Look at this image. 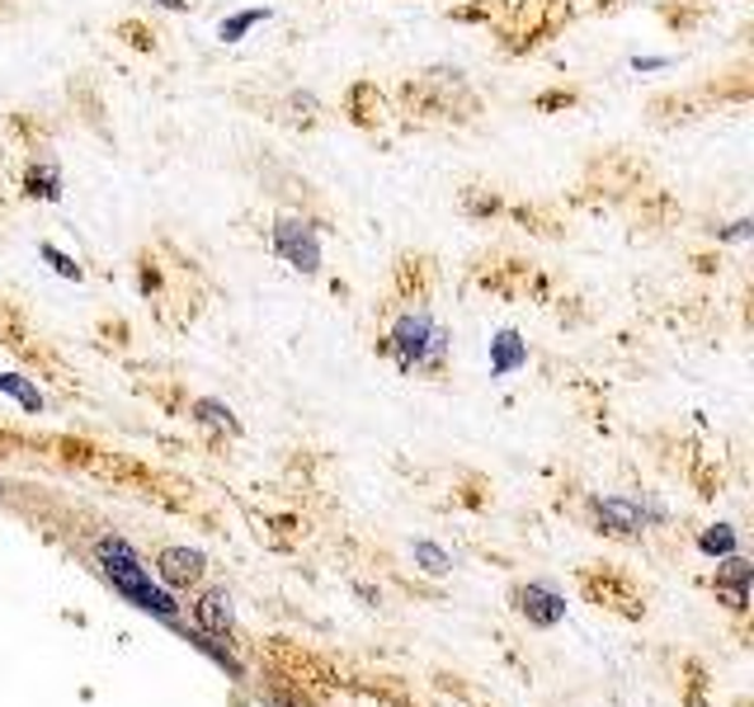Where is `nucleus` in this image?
Masks as SVG:
<instances>
[{"label": "nucleus", "mask_w": 754, "mask_h": 707, "mask_svg": "<svg viewBox=\"0 0 754 707\" xmlns=\"http://www.w3.org/2000/svg\"><path fill=\"white\" fill-rule=\"evenodd\" d=\"M410 557H416V561H420V571H424V575H434V580L453 571V557H448V551L438 547V543H430V537H420V543L410 547Z\"/></svg>", "instance_id": "nucleus-17"}, {"label": "nucleus", "mask_w": 754, "mask_h": 707, "mask_svg": "<svg viewBox=\"0 0 754 707\" xmlns=\"http://www.w3.org/2000/svg\"><path fill=\"white\" fill-rule=\"evenodd\" d=\"M594 5H600V10H614V5H622V0H594Z\"/></svg>", "instance_id": "nucleus-29"}, {"label": "nucleus", "mask_w": 754, "mask_h": 707, "mask_svg": "<svg viewBox=\"0 0 754 707\" xmlns=\"http://www.w3.org/2000/svg\"><path fill=\"white\" fill-rule=\"evenodd\" d=\"M38 255H42V260H48V264H52V269H57V274H62V278H76V283L85 278V269H81L76 260H71L66 250H57L52 240H42V246H38Z\"/></svg>", "instance_id": "nucleus-24"}, {"label": "nucleus", "mask_w": 754, "mask_h": 707, "mask_svg": "<svg viewBox=\"0 0 754 707\" xmlns=\"http://www.w3.org/2000/svg\"><path fill=\"white\" fill-rule=\"evenodd\" d=\"M203 566H208V557L203 551H194V547H161L156 551V575H161L165 585H175V590L198 585V580H203Z\"/></svg>", "instance_id": "nucleus-5"}, {"label": "nucleus", "mask_w": 754, "mask_h": 707, "mask_svg": "<svg viewBox=\"0 0 754 707\" xmlns=\"http://www.w3.org/2000/svg\"><path fill=\"white\" fill-rule=\"evenodd\" d=\"M345 113H349L354 127H378L387 119V99H382L378 80H354L345 90Z\"/></svg>", "instance_id": "nucleus-8"}, {"label": "nucleus", "mask_w": 754, "mask_h": 707, "mask_svg": "<svg viewBox=\"0 0 754 707\" xmlns=\"http://www.w3.org/2000/svg\"><path fill=\"white\" fill-rule=\"evenodd\" d=\"M430 283H434L430 255H401V260H396V293H401L406 302H424V297H430Z\"/></svg>", "instance_id": "nucleus-9"}, {"label": "nucleus", "mask_w": 754, "mask_h": 707, "mask_svg": "<svg viewBox=\"0 0 754 707\" xmlns=\"http://www.w3.org/2000/svg\"><path fill=\"white\" fill-rule=\"evenodd\" d=\"M509 0H477V5H458L453 10V20H462V24H491V20H500Z\"/></svg>", "instance_id": "nucleus-22"}, {"label": "nucleus", "mask_w": 754, "mask_h": 707, "mask_svg": "<svg viewBox=\"0 0 754 707\" xmlns=\"http://www.w3.org/2000/svg\"><path fill=\"white\" fill-rule=\"evenodd\" d=\"M515 604H519V613L537 622V628H557V622L566 618V599L552 585H519L515 590Z\"/></svg>", "instance_id": "nucleus-7"}, {"label": "nucleus", "mask_w": 754, "mask_h": 707, "mask_svg": "<svg viewBox=\"0 0 754 707\" xmlns=\"http://www.w3.org/2000/svg\"><path fill=\"white\" fill-rule=\"evenodd\" d=\"M571 14H576L571 0H509L505 14L495 20L500 24V48L509 57L543 48V42H552L566 24H571Z\"/></svg>", "instance_id": "nucleus-3"}, {"label": "nucleus", "mask_w": 754, "mask_h": 707, "mask_svg": "<svg viewBox=\"0 0 754 707\" xmlns=\"http://www.w3.org/2000/svg\"><path fill=\"white\" fill-rule=\"evenodd\" d=\"M0 396H14V401L28 410V415H42V410H48L42 392H38L28 377H20V373H0Z\"/></svg>", "instance_id": "nucleus-16"}, {"label": "nucleus", "mask_w": 754, "mask_h": 707, "mask_svg": "<svg viewBox=\"0 0 754 707\" xmlns=\"http://www.w3.org/2000/svg\"><path fill=\"white\" fill-rule=\"evenodd\" d=\"M523 363H529V349H523V339L515 331H500V335L491 339V373L495 377H509Z\"/></svg>", "instance_id": "nucleus-13"}, {"label": "nucleus", "mask_w": 754, "mask_h": 707, "mask_svg": "<svg viewBox=\"0 0 754 707\" xmlns=\"http://www.w3.org/2000/svg\"><path fill=\"white\" fill-rule=\"evenodd\" d=\"M750 575H754V566L745 557H736V551L717 566V590L727 594V604L736 608V613H745V585H750Z\"/></svg>", "instance_id": "nucleus-12"}, {"label": "nucleus", "mask_w": 754, "mask_h": 707, "mask_svg": "<svg viewBox=\"0 0 754 707\" xmlns=\"http://www.w3.org/2000/svg\"><path fill=\"white\" fill-rule=\"evenodd\" d=\"M590 509H594V519H600V529H604V533L632 537V533H642V529H646L642 505L628 500V495H604V500H590Z\"/></svg>", "instance_id": "nucleus-6"}, {"label": "nucleus", "mask_w": 754, "mask_h": 707, "mask_svg": "<svg viewBox=\"0 0 754 707\" xmlns=\"http://www.w3.org/2000/svg\"><path fill=\"white\" fill-rule=\"evenodd\" d=\"M264 20H269V10H240V14H232V20L218 24V42H240L255 24H264Z\"/></svg>", "instance_id": "nucleus-18"}, {"label": "nucleus", "mask_w": 754, "mask_h": 707, "mask_svg": "<svg viewBox=\"0 0 754 707\" xmlns=\"http://www.w3.org/2000/svg\"><path fill=\"white\" fill-rule=\"evenodd\" d=\"M288 123L293 127H317L321 123V104H317V95H288Z\"/></svg>", "instance_id": "nucleus-20"}, {"label": "nucleus", "mask_w": 754, "mask_h": 707, "mask_svg": "<svg viewBox=\"0 0 754 707\" xmlns=\"http://www.w3.org/2000/svg\"><path fill=\"white\" fill-rule=\"evenodd\" d=\"M670 57H632V71H665Z\"/></svg>", "instance_id": "nucleus-27"}, {"label": "nucleus", "mask_w": 754, "mask_h": 707, "mask_svg": "<svg viewBox=\"0 0 754 707\" xmlns=\"http://www.w3.org/2000/svg\"><path fill=\"white\" fill-rule=\"evenodd\" d=\"M321 226H311L307 218H293V212H283L274 222V255L283 264H293L297 274H317L321 269Z\"/></svg>", "instance_id": "nucleus-4"}, {"label": "nucleus", "mask_w": 754, "mask_h": 707, "mask_svg": "<svg viewBox=\"0 0 754 707\" xmlns=\"http://www.w3.org/2000/svg\"><path fill=\"white\" fill-rule=\"evenodd\" d=\"M95 561H99V575H104L127 604L147 608V613H156L161 622H170V628H180V604L170 599V594L151 580V571L141 566V557L133 551V543H127V537L104 533V537L95 543Z\"/></svg>", "instance_id": "nucleus-1"}, {"label": "nucleus", "mask_w": 754, "mask_h": 707, "mask_svg": "<svg viewBox=\"0 0 754 707\" xmlns=\"http://www.w3.org/2000/svg\"><path fill=\"white\" fill-rule=\"evenodd\" d=\"M194 618H198V632H208V636L232 632V599H226V590H208L194 604Z\"/></svg>", "instance_id": "nucleus-11"}, {"label": "nucleus", "mask_w": 754, "mask_h": 707, "mask_svg": "<svg viewBox=\"0 0 754 707\" xmlns=\"http://www.w3.org/2000/svg\"><path fill=\"white\" fill-rule=\"evenodd\" d=\"M576 99H580L576 90H566V85H557V90H543V95H537V99H533V109H537V113H561V109H571Z\"/></svg>", "instance_id": "nucleus-25"}, {"label": "nucleus", "mask_w": 754, "mask_h": 707, "mask_svg": "<svg viewBox=\"0 0 754 707\" xmlns=\"http://www.w3.org/2000/svg\"><path fill=\"white\" fill-rule=\"evenodd\" d=\"M113 38H123L127 48H137V52H156V28H147L141 20H119L113 24Z\"/></svg>", "instance_id": "nucleus-19"}, {"label": "nucleus", "mask_w": 754, "mask_h": 707, "mask_svg": "<svg viewBox=\"0 0 754 707\" xmlns=\"http://www.w3.org/2000/svg\"><path fill=\"white\" fill-rule=\"evenodd\" d=\"M754 236V222L741 218V222H731V226H717V240H750Z\"/></svg>", "instance_id": "nucleus-26"}, {"label": "nucleus", "mask_w": 754, "mask_h": 707, "mask_svg": "<svg viewBox=\"0 0 754 707\" xmlns=\"http://www.w3.org/2000/svg\"><path fill=\"white\" fill-rule=\"evenodd\" d=\"M198 424H208V430H222V434H240V420L232 415V406L212 401V396H198V401L189 406Z\"/></svg>", "instance_id": "nucleus-15"}, {"label": "nucleus", "mask_w": 754, "mask_h": 707, "mask_svg": "<svg viewBox=\"0 0 754 707\" xmlns=\"http://www.w3.org/2000/svg\"><path fill=\"white\" fill-rule=\"evenodd\" d=\"M156 5H161V10H175V14H184V10H189V0H156Z\"/></svg>", "instance_id": "nucleus-28"}, {"label": "nucleus", "mask_w": 754, "mask_h": 707, "mask_svg": "<svg viewBox=\"0 0 754 707\" xmlns=\"http://www.w3.org/2000/svg\"><path fill=\"white\" fill-rule=\"evenodd\" d=\"M458 208L467 212V218H477V222H491V218H500V212H505V198L495 189H486V184H472V189H462Z\"/></svg>", "instance_id": "nucleus-14"}, {"label": "nucleus", "mask_w": 754, "mask_h": 707, "mask_svg": "<svg viewBox=\"0 0 754 707\" xmlns=\"http://www.w3.org/2000/svg\"><path fill=\"white\" fill-rule=\"evenodd\" d=\"M161 288H165V278H161V260H156L151 250H141V260H137V293L156 297Z\"/></svg>", "instance_id": "nucleus-23"}, {"label": "nucleus", "mask_w": 754, "mask_h": 707, "mask_svg": "<svg viewBox=\"0 0 754 707\" xmlns=\"http://www.w3.org/2000/svg\"><path fill=\"white\" fill-rule=\"evenodd\" d=\"M378 349L387 354L401 373H444L453 335L434 321L430 307H410V311H401V317L392 321V331L382 335Z\"/></svg>", "instance_id": "nucleus-2"}, {"label": "nucleus", "mask_w": 754, "mask_h": 707, "mask_svg": "<svg viewBox=\"0 0 754 707\" xmlns=\"http://www.w3.org/2000/svg\"><path fill=\"white\" fill-rule=\"evenodd\" d=\"M24 194L28 198H42V203H57V198H62V165H57L52 156H38V161H28V170H24Z\"/></svg>", "instance_id": "nucleus-10"}, {"label": "nucleus", "mask_w": 754, "mask_h": 707, "mask_svg": "<svg viewBox=\"0 0 754 707\" xmlns=\"http://www.w3.org/2000/svg\"><path fill=\"white\" fill-rule=\"evenodd\" d=\"M699 547L707 551V557H731V551H736V529H731V523H713V529L699 537Z\"/></svg>", "instance_id": "nucleus-21"}]
</instances>
